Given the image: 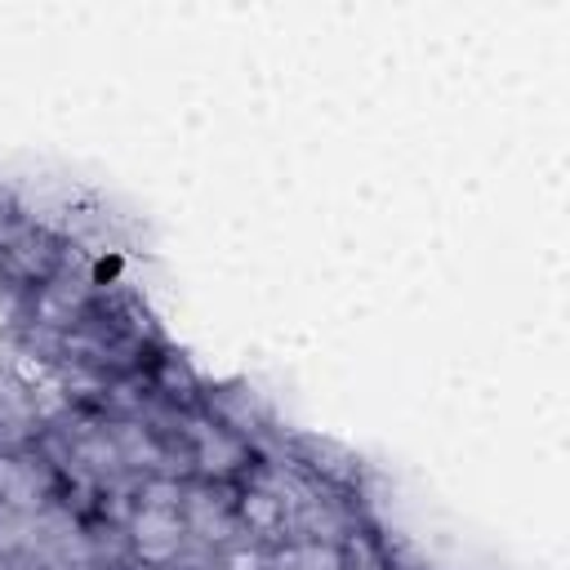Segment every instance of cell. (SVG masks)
Masks as SVG:
<instances>
[{
    "label": "cell",
    "instance_id": "cell-1",
    "mask_svg": "<svg viewBox=\"0 0 570 570\" xmlns=\"http://www.w3.org/2000/svg\"><path fill=\"white\" fill-rule=\"evenodd\" d=\"M187 463L200 481H236L245 468H249V445L232 432V428H209L200 423L191 436H187Z\"/></svg>",
    "mask_w": 570,
    "mask_h": 570
},
{
    "label": "cell",
    "instance_id": "cell-2",
    "mask_svg": "<svg viewBox=\"0 0 570 570\" xmlns=\"http://www.w3.org/2000/svg\"><path fill=\"white\" fill-rule=\"evenodd\" d=\"M232 521H240L258 539H276L285 530V499L267 485H240V494L232 499Z\"/></svg>",
    "mask_w": 570,
    "mask_h": 570
},
{
    "label": "cell",
    "instance_id": "cell-3",
    "mask_svg": "<svg viewBox=\"0 0 570 570\" xmlns=\"http://www.w3.org/2000/svg\"><path fill=\"white\" fill-rule=\"evenodd\" d=\"M22 485H27V468H22L13 454H0V503L18 499Z\"/></svg>",
    "mask_w": 570,
    "mask_h": 570
},
{
    "label": "cell",
    "instance_id": "cell-4",
    "mask_svg": "<svg viewBox=\"0 0 570 570\" xmlns=\"http://www.w3.org/2000/svg\"><path fill=\"white\" fill-rule=\"evenodd\" d=\"M9 258H31V245H9ZM27 276H49V258L45 254H36V263H27Z\"/></svg>",
    "mask_w": 570,
    "mask_h": 570
}]
</instances>
